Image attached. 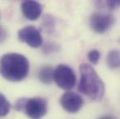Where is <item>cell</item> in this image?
Here are the masks:
<instances>
[{"label": "cell", "instance_id": "6da1fadb", "mask_svg": "<svg viewBox=\"0 0 120 119\" xmlns=\"http://www.w3.org/2000/svg\"><path fill=\"white\" fill-rule=\"evenodd\" d=\"M30 63L28 59L18 53H8L0 59V75L6 80L18 82L28 75Z\"/></svg>", "mask_w": 120, "mask_h": 119}, {"label": "cell", "instance_id": "7a4b0ae2", "mask_svg": "<svg viewBox=\"0 0 120 119\" xmlns=\"http://www.w3.org/2000/svg\"><path fill=\"white\" fill-rule=\"evenodd\" d=\"M80 73L79 90L94 100H101L105 94V84L96 70L89 64L82 63L80 66Z\"/></svg>", "mask_w": 120, "mask_h": 119}, {"label": "cell", "instance_id": "3957f363", "mask_svg": "<svg viewBox=\"0 0 120 119\" xmlns=\"http://www.w3.org/2000/svg\"><path fill=\"white\" fill-rule=\"evenodd\" d=\"M54 81L60 88L68 90L75 85V74L69 66L61 64L54 70Z\"/></svg>", "mask_w": 120, "mask_h": 119}, {"label": "cell", "instance_id": "277c9868", "mask_svg": "<svg viewBox=\"0 0 120 119\" xmlns=\"http://www.w3.org/2000/svg\"><path fill=\"white\" fill-rule=\"evenodd\" d=\"M23 112L31 119H41L48 112V102L42 97L27 98Z\"/></svg>", "mask_w": 120, "mask_h": 119}, {"label": "cell", "instance_id": "5b68a950", "mask_svg": "<svg viewBox=\"0 0 120 119\" xmlns=\"http://www.w3.org/2000/svg\"><path fill=\"white\" fill-rule=\"evenodd\" d=\"M18 39L31 47L38 48L43 44V37L40 31L33 26L22 28L18 33Z\"/></svg>", "mask_w": 120, "mask_h": 119}, {"label": "cell", "instance_id": "8992f818", "mask_svg": "<svg viewBox=\"0 0 120 119\" xmlns=\"http://www.w3.org/2000/svg\"><path fill=\"white\" fill-rule=\"evenodd\" d=\"M115 18L110 14L100 13H94L90 19L91 29L97 33L106 32L114 24Z\"/></svg>", "mask_w": 120, "mask_h": 119}, {"label": "cell", "instance_id": "52a82bcc", "mask_svg": "<svg viewBox=\"0 0 120 119\" xmlns=\"http://www.w3.org/2000/svg\"><path fill=\"white\" fill-rule=\"evenodd\" d=\"M62 108L68 113H76L80 111L84 104L82 97L76 93L68 91L64 93L60 99Z\"/></svg>", "mask_w": 120, "mask_h": 119}, {"label": "cell", "instance_id": "ba28073f", "mask_svg": "<svg viewBox=\"0 0 120 119\" xmlns=\"http://www.w3.org/2000/svg\"><path fill=\"white\" fill-rule=\"evenodd\" d=\"M21 11L27 20L34 21L41 16L43 7L38 1L34 0H26L21 4Z\"/></svg>", "mask_w": 120, "mask_h": 119}, {"label": "cell", "instance_id": "9c48e42d", "mask_svg": "<svg viewBox=\"0 0 120 119\" xmlns=\"http://www.w3.org/2000/svg\"><path fill=\"white\" fill-rule=\"evenodd\" d=\"M54 70L50 66L41 68L38 72V79L43 84H50L54 81Z\"/></svg>", "mask_w": 120, "mask_h": 119}, {"label": "cell", "instance_id": "30bf717a", "mask_svg": "<svg viewBox=\"0 0 120 119\" xmlns=\"http://www.w3.org/2000/svg\"><path fill=\"white\" fill-rule=\"evenodd\" d=\"M106 62L111 69L120 68V51L113 50L109 52L107 55Z\"/></svg>", "mask_w": 120, "mask_h": 119}, {"label": "cell", "instance_id": "8fae6325", "mask_svg": "<svg viewBox=\"0 0 120 119\" xmlns=\"http://www.w3.org/2000/svg\"><path fill=\"white\" fill-rule=\"evenodd\" d=\"M11 109V104L5 95L0 93V117H4L8 114Z\"/></svg>", "mask_w": 120, "mask_h": 119}, {"label": "cell", "instance_id": "7c38bea8", "mask_svg": "<svg viewBox=\"0 0 120 119\" xmlns=\"http://www.w3.org/2000/svg\"><path fill=\"white\" fill-rule=\"evenodd\" d=\"M100 52L97 50H91L88 53V59L93 64H97L100 59Z\"/></svg>", "mask_w": 120, "mask_h": 119}, {"label": "cell", "instance_id": "4fadbf2b", "mask_svg": "<svg viewBox=\"0 0 120 119\" xmlns=\"http://www.w3.org/2000/svg\"><path fill=\"white\" fill-rule=\"evenodd\" d=\"M54 20L53 18L50 15H46L43 18V26L45 28V29L48 31L50 30H52L53 26H54Z\"/></svg>", "mask_w": 120, "mask_h": 119}, {"label": "cell", "instance_id": "5bb4252c", "mask_svg": "<svg viewBox=\"0 0 120 119\" xmlns=\"http://www.w3.org/2000/svg\"><path fill=\"white\" fill-rule=\"evenodd\" d=\"M105 5L110 10H115L120 7V0H102Z\"/></svg>", "mask_w": 120, "mask_h": 119}, {"label": "cell", "instance_id": "9a60e30c", "mask_svg": "<svg viewBox=\"0 0 120 119\" xmlns=\"http://www.w3.org/2000/svg\"><path fill=\"white\" fill-rule=\"evenodd\" d=\"M26 100H27V98H25V97H22V98L18 99L15 102V109L18 112H23L25 105V102H26Z\"/></svg>", "mask_w": 120, "mask_h": 119}, {"label": "cell", "instance_id": "2e32d148", "mask_svg": "<svg viewBox=\"0 0 120 119\" xmlns=\"http://www.w3.org/2000/svg\"><path fill=\"white\" fill-rule=\"evenodd\" d=\"M44 52L45 53H51V52H54L55 51L57 50V46H56L54 44H51V43H48L45 45L44 47Z\"/></svg>", "mask_w": 120, "mask_h": 119}, {"label": "cell", "instance_id": "e0dca14e", "mask_svg": "<svg viewBox=\"0 0 120 119\" xmlns=\"http://www.w3.org/2000/svg\"><path fill=\"white\" fill-rule=\"evenodd\" d=\"M8 38V33L3 27H0V45L4 43Z\"/></svg>", "mask_w": 120, "mask_h": 119}]
</instances>
